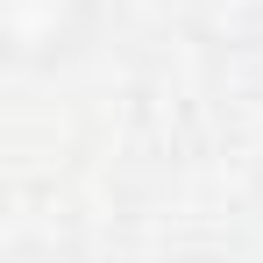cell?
<instances>
[{"label":"cell","mask_w":263,"mask_h":263,"mask_svg":"<svg viewBox=\"0 0 263 263\" xmlns=\"http://www.w3.org/2000/svg\"><path fill=\"white\" fill-rule=\"evenodd\" d=\"M92 7H100V0H0L14 64H57L64 50L86 36Z\"/></svg>","instance_id":"6da1fadb"}]
</instances>
